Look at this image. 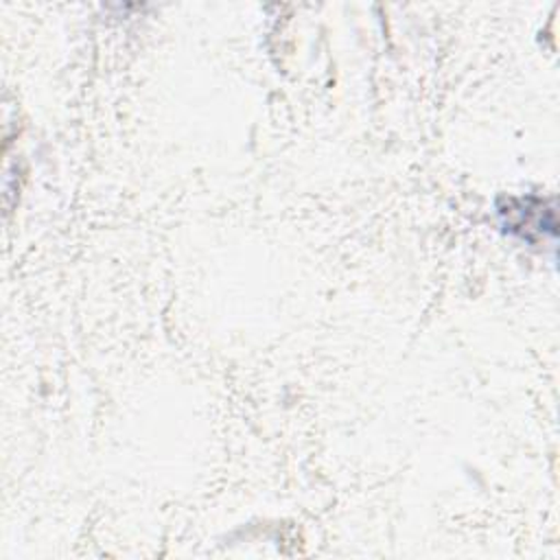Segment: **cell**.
Here are the masks:
<instances>
[{
    "label": "cell",
    "instance_id": "6da1fadb",
    "mask_svg": "<svg viewBox=\"0 0 560 560\" xmlns=\"http://www.w3.org/2000/svg\"><path fill=\"white\" fill-rule=\"evenodd\" d=\"M499 214L510 232H518L525 238H532L534 232L542 236L545 230L551 236L556 234L553 208H545V201L538 197L505 199V203L499 206Z\"/></svg>",
    "mask_w": 560,
    "mask_h": 560
}]
</instances>
